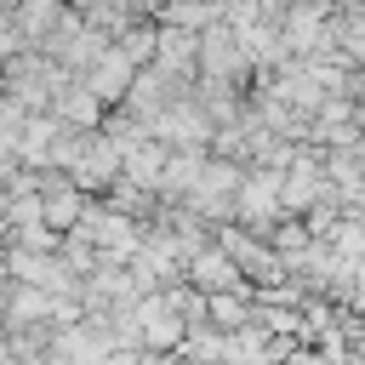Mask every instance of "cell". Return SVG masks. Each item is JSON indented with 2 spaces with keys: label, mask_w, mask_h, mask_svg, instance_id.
<instances>
[{
  "label": "cell",
  "mask_w": 365,
  "mask_h": 365,
  "mask_svg": "<svg viewBox=\"0 0 365 365\" xmlns=\"http://www.w3.org/2000/svg\"><path fill=\"white\" fill-rule=\"evenodd\" d=\"M325 194H331L325 165H319L314 154H291L285 171H279V205H285V211H308V205H319Z\"/></svg>",
  "instance_id": "6da1fadb"
},
{
  "label": "cell",
  "mask_w": 365,
  "mask_h": 365,
  "mask_svg": "<svg viewBox=\"0 0 365 365\" xmlns=\"http://www.w3.org/2000/svg\"><path fill=\"white\" fill-rule=\"evenodd\" d=\"M234 205L251 217V222H262V228H274V211H285L279 205V171L268 165V171H257V177H245L240 188H234Z\"/></svg>",
  "instance_id": "7a4b0ae2"
},
{
  "label": "cell",
  "mask_w": 365,
  "mask_h": 365,
  "mask_svg": "<svg viewBox=\"0 0 365 365\" xmlns=\"http://www.w3.org/2000/svg\"><path fill=\"white\" fill-rule=\"evenodd\" d=\"M131 86V57L125 51H108L91 63V97H120Z\"/></svg>",
  "instance_id": "3957f363"
},
{
  "label": "cell",
  "mask_w": 365,
  "mask_h": 365,
  "mask_svg": "<svg viewBox=\"0 0 365 365\" xmlns=\"http://www.w3.org/2000/svg\"><path fill=\"white\" fill-rule=\"evenodd\" d=\"M194 279H200L205 291H234V285H240V268H234L228 251H200V257H194Z\"/></svg>",
  "instance_id": "277c9868"
},
{
  "label": "cell",
  "mask_w": 365,
  "mask_h": 365,
  "mask_svg": "<svg viewBox=\"0 0 365 365\" xmlns=\"http://www.w3.org/2000/svg\"><path fill=\"white\" fill-rule=\"evenodd\" d=\"M108 171H114V148H108V143H97V148L80 154V177H86V182H103Z\"/></svg>",
  "instance_id": "5b68a950"
},
{
  "label": "cell",
  "mask_w": 365,
  "mask_h": 365,
  "mask_svg": "<svg viewBox=\"0 0 365 365\" xmlns=\"http://www.w3.org/2000/svg\"><path fill=\"white\" fill-rule=\"evenodd\" d=\"M274 240H279V251H291V257H297V251H308V245H314V234H308V228H302V222H279V234H274Z\"/></svg>",
  "instance_id": "8992f818"
},
{
  "label": "cell",
  "mask_w": 365,
  "mask_h": 365,
  "mask_svg": "<svg viewBox=\"0 0 365 365\" xmlns=\"http://www.w3.org/2000/svg\"><path fill=\"white\" fill-rule=\"evenodd\" d=\"M0 228H6V205H0Z\"/></svg>",
  "instance_id": "52a82bcc"
}]
</instances>
